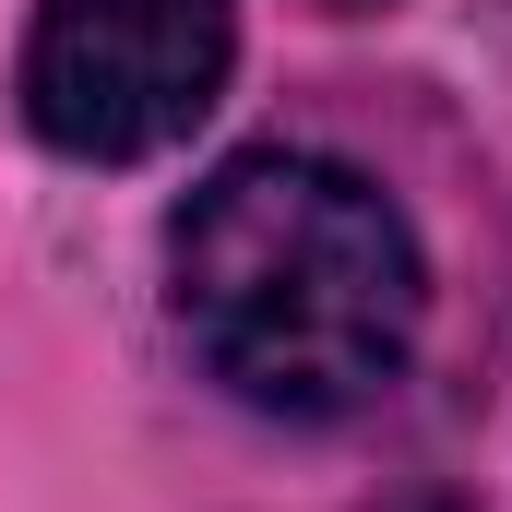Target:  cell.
I'll use <instances>...</instances> for the list:
<instances>
[{"mask_svg": "<svg viewBox=\"0 0 512 512\" xmlns=\"http://www.w3.org/2000/svg\"><path fill=\"white\" fill-rule=\"evenodd\" d=\"M167 310L239 405L358 417L417 358L429 274L382 179L298 143H251L167 215Z\"/></svg>", "mask_w": 512, "mask_h": 512, "instance_id": "cell-1", "label": "cell"}, {"mask_svg": "<svg viewBox=\"0 0 512 512\" xmlns=\"http://www.w3.org/2000/svg\"><path fill=\"white\" fill-rule=\"evenodd\" d=\"M239 72L227 0H36L24 24V120L48 155L143 167L215 120Z\"/></svg>", "mask_w": 512, "mask_h": 512, "instance_id": "cell-2", "label": "cell"}, {"mask_svg": "<svg viewBox=\"0 0 512 512\" xmlns=\"http://www.w3.org/2000/svg\"><path fill=\"white\" fill-rule=\"evenodd\" d=\"M322 12H382V0H322Z\"/></svg>", "mask_w": 512, "mask_h": 512, "instance_id": "cell-3", "label": "cell"}]
</instances>
